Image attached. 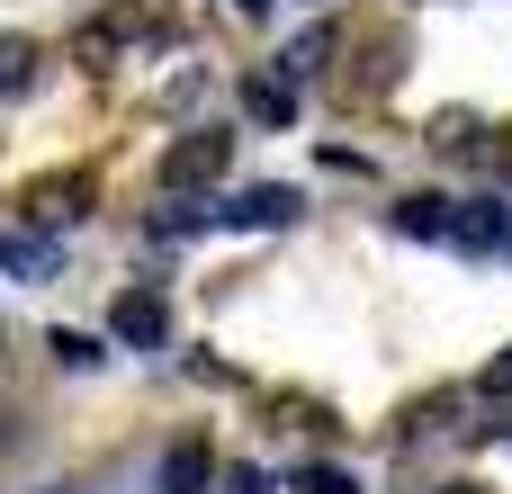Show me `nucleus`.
<instances>
[{
	"label": "nucleus",
	"mask_w": 512,
	"mask_h": 494,
	"mask_svg": "<svg viewBox=\"0 0 512 494\" xmlns=\"http://www.w3.org/2000/svg\"><path fill=\"white\" fill-rule=\"evenodd\" d=\"M225 153H234V135H216V126L171 135V144H162V189H207V180L225 171Z\"/></svg>",
	"instance_id": "nucleus-1"
},
{
	"label": "nucleus",
	"mask_w": 512,
	"mask_h": 494,
	"mask_svg": "<svg viewBox=\"0 0 512 494\" xmlns=\"http://www.w3.org/2000/svg\"><path fill=\"white\" fill-rule=\"evenodd\" d=\"M396 225H405V234H423V243H441V234H459V216H450V198H405V207H396Z\"/></svg>",
	"instance_id": "nucleus-7"
},
{
	"label": "nucleus",
	"mask_w": 512,
	"mask_h": 494,
	"mask_svg": "<svg viewBox=\"0 0 512 494\" xmlns=\"http://www.w3.org/2000/svg\"><path fill=\"white\" fill-rule=\"evenodd\" d=\"M54 360H63V369H90L99 342H90V333H54Z\"/></svg>",
	"instance_id": "nucleus-12"
},
{
	"label": "nucleus",
	"mask_w": 512,
	"mask_h": 494,
	"mask_svg": "<svg viewBox=\"0 0 512 494\" xmlns=\"http://www.w3.org/2000/svg\"><path fill=\"white\" fill-rule=\"evenodd\" d=\"M108 333H117V342H135V351H153V342L171 333V306H162L153 288H126V297L108 306Z\"/></svg>",
	"instance_id": "nucleus-2"
},
{
	"label": "nucleus",
	"mask_w": 512,
	"mask_h": 494,
	"mask_svg": "<svg viewBox=\"0 0 512 494\" xmlns=\"http://www.w3.org/2000/svg\"><path fill=\"white\" fill-rule=\"evenodd\" d=\"M117 27H126V18H99V27H81V63H108V45H117Z\"/></svg>",
	"instance_id": "nucleus-11"
},
{
	"label": "nucleus",
	"mask_w": 512,
	"mask_h": 494,
	"mask_svg": "<svg viewBox=\"0 0 512 494\" xmlns=\"http://www.w3.org/2000/svg\"><path fill=\"white\" fill-rule=\"evenodd\" d=\"M459 243H468V252H504L512 225H504V216H459Z\"/></svg>",
	"instance_id": "nucleus-9"
},
{
	"label": "nucleus",
	"mask_w": 512,
	"mask_h": 494,
	"mask_svg": "<svg viewBox=\"0 0 512 494\" xmlns=\"http://www.w3.org/2000/svg\"><path fill=\"white\" fill-rule=\"evenodd\" d=\"M27 72H36V45H27V36H0V99L27 90Z\"/></svg>",
	"instance_id": "nucleus-8"
},
{
	"label": "nucleus",
	"mask_w": 512,
	"mask_h": 494,
	"mask_svg": "<svg viewBox=\"0 0 512 494\" xmlns=\"http://www.w3.org/2000/svg\"><path fill=\"white\" fill-rule=\"evenodd\" d=\"M486 396H512V342L495 351V360H486Z\"/></svg>",
	"instance_id": "nucleus-14"
},
{
	"label": "nucleus",
	"mask_w": 512,
	"mask_h": 494,
	"mask_svg": "<svg viewBox=\"0 0 512 494\" xmlns=\"http://www.w3.org/2000/svg\"><path fill=\"white\" fill-rule=\"evenodd\" d=\"M441 494H477V486H441Z\"/></svg>",
	"instance_id": "nucleus-15"
},
{
	"label": "nucleus",
	"mask_w": 512,
	"mask_h": 494,
	"mask_svg": "<svg viewBox=\"0 0 512 494\" xmlns=\"http://www.w3.org/2000/svg\"><path fill=\"white\" fill-rule=\"evenodd\" d=\"M54 494H72V486H54Z\"/></svg>",
	"instance_id": "nucleus-16"
},
{
	"label": "nucleus",
	"mask_w": 512,
	"mask_h": 494,
	"mask_svg": "<svg viewBox=\"0 0 512 494\" xmlns=\"http://www.w3.org/2000/svg\"><path fill=\"white\" fill-rule=\"evenodd\" d=\"M297 207H306V198H297V189H243V198H234V207H225V216H234V225H252V234H261V225H297Z\"/></svg>",
	"instance_id": "nucleus-5"
},
{
	"label": "nucleus",
	"mask_w": 512,
	"mask_h": 494,
	"mask_svg": "<svg viewBox=\"0 0 512 494\" xmlns=\"http://www.w3.org/2000/svg\"><path fill=\"white\" fill-rule=\"evenodd\" d=\"M243 108H252L261 126H297V81H288V72H252V81H243Z\"/></svg>",
	"instance_id": "nucleus-4"
},
{
	"label": "nucleus",
	"mask_w": 512,
	"mask_h": 494,
	"mask_svg": "<svg viewBox=\"0 0 512 494\" xmlns=\"http://www.w3.org/2000/svg\"><path fill=\"white\" fill-rule=\"evenodd\" d=\"M153 486H162V494H207V486H216V450H207L198 432H189V441H171V450H162V477H153Z\"/></svg>",
	"instance_id": "nucleus-3"
},
{
	"label": "nucleus",
	"mask_w": 512,
	"mask_h": 494,
	"mask_svg": "<svg viewBox=\"0 0 512 494\" xmlns=\"http://www.w3.org/2000/svg\"><path fill=\"white\" fill-rule=\"evenodd\" d=\"M72 216H90V180H45L36 189V225H72Z\"/></svg>",
	"instance_id": "nucleus-6"
},
{
	"label": "nucleus",
	"mask_w": 512,
	"mask_h": 494,
	"mask_svg": "<svg viewBox=\"0 0 512 494\" xmlns=\"http://www.w3.org/2000/svg\"><path fill=\"white\" fill-rule=\"evenodd\" d=\"M306 494H360V486H351L342 468H306Z\"/></svg>",
	"instance_id": "nucleus-13"
},
{
	"label": "nucleus",
	"mask_w": 512,
	"mask_h": 494,
	"mask_svg": "<svg viewBox=\"0 0 512 494\" xmlns=\"http://www.w3.org/2000/svg\"><path fill=\"white\" fill-rule=\"evenodd\" d=\"M324 54H333V27H306V36H297V45H288V72H315V63H324Z\"/></svg>",
	"instance_id": "nucleus-10"
}]
</instances>
